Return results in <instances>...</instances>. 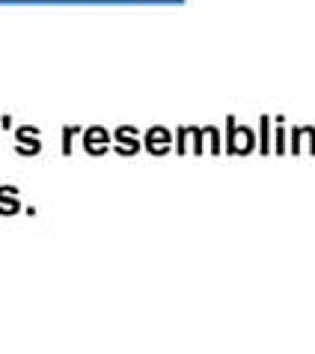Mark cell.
<instances>
[{
  "label": "cell",
  "instance_id": "6da1fadb",
  "mask_svg": "<svg viewBox=\"0 0 315 354\" xmlns=\"http://www.w3.org/2000/svg\"><path fill=\"white\" fill-rule=\"evenodd\" d=\"M107 146H111V137H107V129H102V125H93V129L84 131V149L90 155H104Z\"/></svg>",
  "mask_w": 315,
  "mask_h": 354
},
{
  "label": "cell",
  "instance_id": "7a4b0ae2",
  "mask_svg": "<svg viewBox=\"0 0 315 354\" xmlns=\"http://www.w3.org/2000/svg\"><path fill=\"white\" fill-rule=\"evenodd\" d=\"M15 140H18V155H39V129L33 125H21V129L15 131Z\"/></svg>",
  "mask_w": 315,
  "mask_h": 354
},
{
  "label": "cell",
  "instance_id": "3957f363",
  "mask_svg": "<svg viewBox=\"0 0 315 354\" xmlns=\"http://www.w3.org/2000/svg\"><path fill=\"white\" fill-rule=\"evenodd\" d=\"M143 146L152 155H164L166 149H170V131L161 129V125H152V129L146 131V137H143Z\"/></svg>",
  "mask_w": 315,
  "mask_h": 354
},
{
  "label": "cell",
  "instance_id": "277c9868",
  "mask_svg": "<svg viewBox=\"0 0 315 354\" xmlns=\"http://www.w3.org/2000/svg\"><path fill=\"white\" fill-rule=\"evenodd\" d=\"M116 146H120L122 155H134L140 149V134L131 125H122V129H116Z\"/></svg>",
  "mask_w": 315,
  "mask_h": 354
},
{
  "label": "cell",
  "instance_id": "5b68a950",
  "mask_svg": "<svg viewBox=\"0 0 315 354\" xmlns=\"http://www.w3.org/2000/svg\"><path fill=\"white\" fill-rule=\"evenodd\" d=\"M15 212H21L18 188H12V185H0V214H15Z\"/></svg>",
  "mask_w": 315,
  "mask_h": 354
},
{
  "label": "cell",
  "instance_id": "8992f818",
  "mask_svg": "<svg viewBox=\"0 0 315 354\" xmlns=\"http://www.w3.org/2000/svg\"><path fill=\"white\" fill-rule=\"evenodd\" d=\"M77 131L81 129H75V125H66L63 129V155H72V140H75Z\"/></svg>",
  "mask_w": 315,
  "mask_h": 354
}]
</instances>
